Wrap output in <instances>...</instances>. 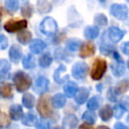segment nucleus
I'll return each instance as SVG.
<instances>
[{
    "mask_svg": "<svg viewBox=\"0 0 129 129\" xmlns=\"http://www.w3.org/2000/svg\"><path fill=\"white\" fill-rule=\"evenodd\" d=\"M13 82L18 92H24L31 86L30 77L23 72H17L13 77Z\"/></svg>",
    "mask_w": 129,
    "mask_h": 129,
    "instance_id": "f257e3e1",
    "label": "nucleus"
},
{
    "mask_svg": "<svg viewBox=\"0 0 129 129\" xmlns=\"http://www.w3.org/2000/svg\"><path fill=\"white\" fill-rule=\"evenodd\" d=\"M37 111L43 118H49L52 116V107L49 96H42L39 98L37 102Z\"/></svg>",
    "mask_w": 129,
    "mask_h": 129,
    "instance_id": "f03ea898",
    "label": "nucleus"
},
{
    "mask_svg": "<svg viewBox=\"0 0 129 129\" xmlns=\"http://www.w3.org/2000/svg\"><path fill=\"white\" fill-rule=\"evenodd\" d=\"M107 69V63L106 60L103 58H97L95 59L94 63H93V68L91 71V77L94 80H100L103 75L105 74Z\"/></svg>",
    "mask_w": 129,
    "mask_h": 129,
    "instance_id": "7ed1b4c3",
    "label": "nucleus"
},
{
    "mask_svg": "<svg viewBox=\"0 0 129 129\" xmlns=\"http://www.w3.org/2000/svg\"><path fill=\"white\" fill-rule=\"evenodd\" d=\"M56 21L51 17H45L40 23V31L45 35H53L56 32Z\"/></svg>",
    "mask_w": 129,
    "mask_h": 129,
    "instance_id": "20e7f679",
    "label": "nucleus"
},
{
    "mask_svg": "<svg viewBox=\"0 0 129 129\" xmlns=\"http://www.w3.org/2000/svg\"><path fill=\"white\" fill-rule=\"evenodd\" d=\"M27 22L24 19H10L4 24V28L8 32H16L25 28Z\"/></svg>",
    "mask_w": 129,
    "mask_h": 129,
    "instance_id": "39448f33",
    "label": "nucleus"
},
{
    "mask_svg": "<svg viewBox=\"0 0 129 129\" xmlns=\"http://www.w3.org/2000/svg\"><path fill=\"white\" fill-rule=\"evenodd\" d=\"M110 12L115 18L119 20H124L128 16V8L124 4H118V3L113 4L111 6Z\"/></svg>",
    "mask_w": 129,
    "mask_h": 129,
    "instance_id": "423d86ee",
    "label": "nucleus"
},
{
    "mask_svg": "<svg viewBox=\"0 0 129 129\" xmlns=\"http://www.w3.org/2000/svg\"><path fill=\"white\" fill-rule=\"evenodd\" d=\"M72 74L75 79H84L88 74V66L86 62H77L72 68Z\"/></svg>",
    "mask_w": 129,
    "mask_h": 129,
    "instance_id": "0eeeda50",
    "label": "nucleus"
},
{
    "mask_svg": "<svg viewBox=\"0 0 129 129\" xmlns=\"http://www.w3.org/2000/svg\"><path fill=\"white\" fill-rule=\"evenodd\" d=\"M48 89V80L44 77H38L34 84V91L37 94H43Z\"/></svg>",
    "mask_w": 129,
    "mask_h": 129,
    "instance_id": "6e6552de",
    "label": "nucleus"
},
{
    "mask_svg": "<svg viewBox=\"0 0 129 129\" xmlns=\"http://www.w3.org/2000/svg\"><path fill=\"white\" fill-rule=\"evenodd\" d=\"M123 35H124V31L119 29L118 27L112 26L108 29V36H109L110 40L113 42H118L119 40H121Z\"/></svg>",
    "mask_w": 129,
    "mask_h": 129,
    "instance_id": "1a4fd4ad",
    "label": "nucleus"
},
{
    "mask_svg": "<svg viewBox=\"0 0 129 129\" xmlns=\"http://www.w3.org/2000/svg\"><path fill=\"white\" fill-rule=\"evenodd\" d=\"M95 52V45L92 42H86L81 46L80 50V56L82 57H88L93 55Z\"/></svg>",
    "mask_w": 129,
    "mask_h": 129,
    "instance_id": "9d476101",
    "label": "nucleus"
},
{
    "mask_svg": "<svg viewBox=\"0 0 129 129\" xmlns=\"http://www.w3.org/2000/svg\"><path fill=\"white\" fill-rule=\"evenodd\" d=\"M45 46H46V44H45L42 40H40V39H35V40H33V41L31 42L29 48H30V51H31L32 53L38 54V53H40V52L45 48Z\"/></svg>",
    "mask_w": 129,
    "mask_h": 129,
    "instance_id": "9b49d317",
    "label": "nucleus"
},
{
    "mask_svg": "<svg viewBox=\"0 0 129 129\" xmlns=\"http://www.w3.org/2000/svg\"><path fill=\"white\" fill-rule=\"evenodd\" d=\"M0 83L1 82H4L8 76H9V69H10V66H9V62L5 59H0Z\"/></svg>",
    "mask_w": 129,
    "mask_h": 129,
    "instance_id": "f8f14e48",
    "label": "nucleus"
},
{
    "mask_svg": "<svg viewBox=\"0 0 129 129\" xmlns=\"http://www.w3.org/2000/svg\"><path fill=\"white\" fill-rule=\"evenodd\" d=\"M9 115L11 117V119L13 120H19L20 118H22L23 116V111L20 105H12L9 109Z\"/></svg>",
    "mask_w": 129,
    "mask_h": 129,
    "instance_id": "ddd939ff",
    "label": "nucleus"
},
{
    "mask_svg": "<svg viewBox=\"0 0 129 129\" xmlns=\"http://www.w3.org/2000/svg\"><path fill=\"white\" fill-rule=\"evenodd\" d=\"M22 55V51H21V48L18 46V45H12L10 50H9V56H10V59L13 61V62H17L20 57Z\"/></svg>",
    "mask_w": 129,
    "mask_h": 129,
    "instance_id": "4468645a",
    "label": "nucleus"
},
{
    "mask_svg": "<svg viewBox=\"0 0 129 129\" xmlns=\"http://www.w3.org/2000/svg\"><path fill=\"white\" fill-rule=\"evenodd\" d=\"M51 105L54 107V108H56V109H60V108H62L63 106H64V104H66V97L62 95V94H56V95H54L53 97H52V99H51Z\"/></svg>",
    "mask_w": 129,
    "mask_h": 129,
    "instance_id": "2eb2a0df",
    "label": "nucleus"
},
{
    "mask_svg": "<svg viewBox=\"0 0 129 129\" xmlns=\"http://www.w3.org/2000/svg\"><path fill=\"white\" fill-rule=\"evenodd\" d=\"M89 93L90 91L86 88H81L77 93H76V97H75V100L78 104H83L89 97Z\"/></svg>",
    "mask_w": 129,
    "mask_h": 129,
    "instance_id": "dca6fc26",
    "label": "nucleus"
},
{
    "mask_svg": "<svg viewBox=\"0 0 129 129\" xmlns=\"http://www.w3.org/2000/svg\"><path fill=\"white\" fill-rule=\"evenodd\" d=\"M77 124H78V118L73 114H69L63 118V126L68 129L75 128Z\"/></svg>",
    "mask_w": 129,
    "mask_h": 129,
    "instance_id": "f3484780",
    "label": "nucleus"
},
{
    "mask_svg": "<svg viewBox=\"0 0 129 129\" xmlns=\"http://www.w3.org/2000/svg\"><path fill=\"white\" fill-rule=\"evenodd\" d=\"M64 73H66V68L63 66H59L57 70L54 72V76H53L56 83L61 84L68 79V77H64Z\"/></svg>",
    "mask_w": 129,
    "mask_h": 129,
    "instance_id": "a211bd4d",
    "label": "nucleus"
},
{
    "mask_svg": "<svg viewBox=\"0 0 129 129\" xmlns=\"http://www.w3.org/2000/svg\"><path fill=\"white\" fill-rule=\"evenodd\" d=\"M111 69L113 71V74L116 77H120L124 74L125 72V68L123 64V61H115L114 63L111 64Z\"/></svg>",
    "mask_w": 129,
    "mask_h": 129,
    "instance_id": "6ab92c4d",
    "label": "nucleus"
},
{
    "mask_svg": "<svg viewBox=\"0 0 129 129\" xmlns=\"http://www.w3.org/2000/svg\"><path fill=\"white\" fill-rule=\"evenodd\" d=\"M129 89V81L127 80H124V81H121L120 83H118L115 88L113 89V92L115 94H123L125 93L127 90Z\"/></svg>",
    "mask_w": 129,
    "mask_h": 129,
    "instance_id": "aec40b11",
    "label": "nucleus"
},
{
    "mask_svg": "<svg viewBox=\"0 0 129 129\" xmlns=\"http://www.w3.org/2000/svg\"><path fill=\"white\" fill-rule=\"evenodd\" d=\"M13 95L11 84H3L0 86V96L3 98H11Z\"/></svg>",
    "mask_w": 129,
    "mask_h": 129,
    "instance_id": "412c9836",
    "label": "nucleus"
},
{
    "mask_svg": "<svg viewBox=\"0 0 129 129\" xmlns=\"http://www.w3.org/2000/svg\"><path fill=\"white\" fill-rule=\"evenodd\" d=\"M99 35V28L97 26H88L85 29V36L87 39H94Z\"/></svg>",
    "mask_w": 129,
    "mask_h": 129,
    "instance_id": "4be33fe9",
    "label": "nucleus"
},
{
    "mask_svg": "<svg viewBox=\"0 0 129 129\" xmlns=\"http://www.w3.org/2000/svg\"><path fill=\"white\" fill-rule=\"evenodd\" d=\"M63 91H64V94L68 96V97H74L78 91V86L75 84V83H72V82H69L64 87H63Z\"/></svg>",
    "mask_w": 129,
    "mask_h": 129,
    "instance_id": "5701e85b",
    "label": "nucleus"
},
{
    "mask_svg": "<svg viewBox=\"0 0 129 129\" xmlns=\"http://www.w3.org/2000/svg\"><path fill=\"white\" fill-rule=\"evenodd\" d=\"M22 103H23V105H24L26 108L31 109V108L34 106L35 99H34V97H33L31 94L27 93V94H24V95H23V97H22Z\"/></svg>",
    "mask_w": 129,
    "mask_h": 129,
    "instance_id": "b1692460",
    "label": "nucleus"
},
{
    "mask_svg": "<svg viewBox=\"0 0 129 129\" xmlns=\"http://www.w3.org/2000/svg\"><path fill=\"white\" fill-rule=\"evenodd\" d=\"M112 116H113V110L110 106H105L100 110V117L102 118V120L107 121Z\"/></svg>",
    "mask_w": 129,
    "mask_h": 129,
    "instance_id": "393cba45",
    "label": "nucleus"
},
{
    "mask_svg": "<svg viewBox=\"0 0 129 129\" xmlns=\"http://www.w3.org/2000/svg\"><path fill=\"white\" fill-rule=\"evenodd\" d=\"M17 39H18V41H19L20 43H22V44H27V43L30 41V39H31V33H30L29 31H27V30L21 31V32L18 33Z\"/></svg>",
    "mask_w": 129,
    "mask_h": 129,
    "instance_id": "a878e982",
    "label": "nucleus"
},
{
    "mask_svg": "<svg viewBox=\"0 0 129 129\" xmlns=\"http://www.w3.org/2000/svg\"><path fill=\"white\" fill-rule=\"evenodd\" d=\"M52 61V57L49 53H44L39 57V66L41 68H48Z\"/></svg>",
    "mask_w": 129,
    "mask_h": 129,
    "instance_id": "bb28decb",
    "label": "nucleus"
},
{
    "mask_svg": "<svg viewBox=\"0 0 129 129\" xmlns=\"http://www.w3.org/2000/svg\"><path fill=\"white\" fill-rule=\"evenodd\" d=\"M22 64H23V67H24L25 69H28V70L34 68V66H35V61H34L33 56H32L31 54H27V55H25L24 58H23V60H22Z\"/></svg>",
    "mask_w": 129,
    "mask_h": 129,
    "instance_id": "cd10ccee",
    "label": "nucleus"
},
{
    "mask_svg": "<svg viewBox=\"0 0 129 129\" xmlns=\"http://www.w3.org/2000/svg\"><path fill=\"white\" fill-rule=\"evenodd\" d=\"M35 121H36V117H35V115H34L33 113H31V112L27 113V114L22 118V123H23L24 125H27V126L33 125V124L35 123Z\"/></svg>",
    "mask_w": 129,
    "mask_h": 129,
    "instance_id": "c85d7f7f",
    "label": "nucleus"
},
{
    "mask_svg": "<svg viewBox=\"0 0 129 129\" xmlns=\"http://www.w3.org/2000/svg\"><path fill=\"white\" fill-rule=\"evenodd\" d=\"M37 8H38V11L40 13H46V12L50 11L51 5H50V3L46 2V1H38L37 2Z\"/></svg>",
    "mask_w": 129,
    "mask_h": 129,
    "instance_id": "c756f323",
    "label": "nucleus"
},
{
    "mask_svg": "<svg viewBox=\"0 0 129 129\" xmlns=\"http://www.w3.org/2000/svg\"><path fill=\"white\" fill-rule=\"evenodd\" d=\"M6 9L10 12H15L19 7V2L17 0H7L5 2Z\"/></svg>",
    "mask_w": 129,
    "mask_h": 129,
    "instance_id": "7c9ffc66",
    "label": "nucleus"
},
{
    "mask_svg": "<svg viewBox=\"0 0 129 129\" xmlns=\"http://www.w3.org/2000/svg\"><path fill=\"white\" fill-rule=\"evenodd\" d=\"M80 46H81V41L78 39H70L67 42V48L69 50H72V51L78 50L80 48Z\"/></svg>",
    "mask_w": 129,
    "mask_h": 129,
    "instance_id": "2f4dec72",
    "label": "nucleus"
},
{
    "mask_svg": "<svg viewBox=\"0 0 129 129\" xmlns=\"http://www.w3.org/2000/svg\"><path fill=\"white\" fill-rule=\"evenodd\" d=\"M83 119L85 121H87L89 123V125H91V124H94L95 123V121H96V115L93 112H91V111H87V112L84 113Z\"/></svg>",
    "mask_w": 129,
    "mask_h": 129,
    "instance_id": "473e14b6",
    "label": "nucleus"
},
{
    "mask_svg": "<svg viewBox=\"0 0 129 129\" xmlns=\"http://www.w3.org/2000/svg\"><path fill=\"white\" fill-rule=\"evenodd\" d=\"M94 20H95V23L97 25H99V26H104L108 22V19H107V17L104 14H97L95 16V19Z\"/></svg>",
    "mask_w": 129,
    "mask_h": 129,
    "instance_id": "72a5a7b5",
    "label": "nucleus"
},
{
    "mask_svg": "<svg viewBox=\"0 0 129 129\" xmlns=\"http://www.w3.org/2000/svg\"><path fill=\"white\" fill-rule=\"evenodd\" d=\"M99 105H100V100H99V98L98 97H93L92 99H90L89 100V102H88V108L90 109V110H96L98 107H99Z\"/></svg>",
    "mask_w": 129,
    "mask_h": 129,
    "instance_id": "f704fd0d",
    "label": "nucleus"
},
{
    "mask_svg": "<svg viewBox=\"0 0 129 129\" xmlns=\"http://www.w3.org/2000/svg\"><path fill=\"white\" fill-rule=\"evenodd\" d=\"M113 110V115L116 117V118H121L122 116H123V114H124V112H125V108L123 107V106H121V105H117V106H115L114 107V109H112Z\"/></svg>",
    "mask_w": 129,
    "mask_h": 129,
    "instance_id": "c9c22d12",
    "label": "nucleus"
},
{
    "mask_svg": "<svg viewBox=\"0 0 129 129\" xmlns=\"http://www.w3.org/2000/svg\"><path fill=\"white\" fill-rule=\"evenodd\" d=\"M9 123H10V121H9V119H8V116H7L4 112H2V111L0 110V127L8 126Z\"/></svg>",
    "mask_w": 129,
    "mask_h": 129,
    "instance_id": "e433bc0d",
    "label": "nucleus"
},
{
    "mask_svg": "<svg viewBox=\"0 0 129 129\" xmlns=\"http://www.w3.org/2000/svg\"><path fill=\"white\" fill-rule=\"evenodd\" d=\"M21 12H22V15L23 16H26V17H30L31 13H32V8L31 6L28 4V3H25L21 9Z\"/></svg>",
    "mask_w": 129,
    "mask_h": 129,
    "instance_id": "4c0bfd02",
    "label": "nucleus"
},
{
    "mask_svg": "<svg viewBox=\"0 0 129 129\" xmlns=\"http://www.w3.org/2000/svg\"><path fill=\"white\" fill-rule=\"evenodd\" d=\"M35 127L37 129H49V123L45 120H39L35 123Z\"/></svg>",
    "mask_w": 129,
    "mask_h": 129,
    "instance_id": "58836bf2",
    "label": "nucleus"
},
{
    "mask_svg": "<svg viewBox=\"0 0 129 129\" xmlns=\"http://www.w3.org/2000/svg\"><path fill=\"white\" fill-rule=\"evenodd\" d=\"M101 52L102 53H104V54H110V53H114L115 51H114V49L110 46V45H107V44H102L101 45Z\"/></svg>",
    "mask_w": 129,
    "mask_h": 129,
    "instance_id": "ea45409f",
    "label": "nucleus"
},
{
    "mask_svg": "<svg viewBox=\"0 0 129 129\" xmlns=\"http://www.w3.org/2000/svg\"><path fill=\"white\" fill-rule=\"evenodd\" d=\"M8 45V40H7V37L3 34H0V50L2 49H5Z\"/></svg>",
    "mask_w": 129,
    "mask_h": 129,
    "instance_id": "a19ab883",
    "label": "nucleus"
},
{
    "mask_svg": "<svg viewBox=\"0 0 129 129\" xmlns=\"http://www.w3.org/2000/svg\"><path fill=\"white\" fill-rule=\"evenodd\" d=\"M122 50H123L124 53H126V54L129 55V41H127V42H125V43L123 44V46H122Z\"/></svg>",
    "mask_w": 129,
    "mask_h": 129,
    "instance_id": "79ce46f5",
    "label": "nucleus"
},
{
    "mask_svg": "<svg viewBox=\"0 0 129 129\" xmlns=\"http://www.w3.org/2000/svg\"><path fill=\"white\" fill-rule=\"evenodd\" d=\"M115 93L113 92V89H111L109 92H108V98H109V100H111V101H116V98H115V95H114Z\"/></svg>",
    "mask_w": 129,
    "mask_h": 129,
    "instance_id": "37998d69",
    "label": "nucleus"
},
{
    "mask_svg": "<svg viewBox=\"0 0 129 129\" xmlns=\"http://www.w3.org/2000/svg\"><path fill=\"white\" fill-rule=\"evenodd\" d=\"M114 129H128L123 123H116Z\"/></svg>",
    "mask_w": 129,
    "mask_h": 129,
    "instance_id": "c03bdc74",
    "label": "nucleus"
},
{
    "mask_svg": "<svg viewBox=\"0 0 129 129\" xmlns=\"http://www.w3.org/2000/svg\"><path fill=\"white\" fill-rule=\"evenodd\" d=\"M79 129H93V127L91 125H89V124H83V125L80 126Z\"/></svg>",
    "mask_w": 129,
    "mask_h": 129,
    "instance_id": "a18cd8bd",
    "label": "nucleus"
},
{
    "mask_svg": "<svg viewBox=\"0 0 129 129\" xmlns=\"http://www.w3.org/2000/svg\"><path fill=\"white\" fill-rule=\"evenodd\" d=\"M97 129H109L108 127H106V126H99Z\"/></svg>",
    "mask_w": 129,
    "mask_h": 129,
    "instance_id": "49530a36",
    "label": "nucleus"
},
{
    "mask_svg": "<svg viewBox=\"0 0 129 129\" xmlns=\"http://www.w3.org/2000/svg\"><path fill=\"white\" fill-rule=\"evenodd\" d=\"M128 68H129V60H128Z\"/></svg>",
    "mask_w": 129,
    "mask_h": 129,
    "instance_id": "de8ad7c7",
    "label": "nucleus"
},
{
    "mask_svg": "<svg viewBox=\"0 0 129 129\" xmlns=\"http://www.w3.org/2000/svg\"><path fill=\"white\" fill-rule=\"evenodd\" d=\"M128 120H129V116H128Z\"/></svg>",
    "mask_w": 129,
    "mask_h": 129,
    "instance_id": "09e8293b",
    "label": "nucleus"
}]
</instances>
